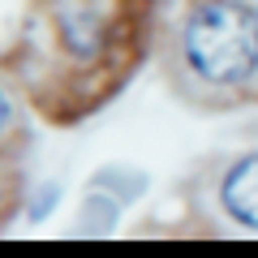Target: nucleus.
Here are the masks:
<instances>
[{"label": "nucleus", "instance_id": "nucleus-2", "mask_svg": "<svg viewBox=\"0 0 258 258\" xmlns=\"http://www.w3.org/2000/svg\"><path fill=\"white\" fill-rule=\"evenodd\" d=\"M220 203L237 224L258 232V155H241L237 164L224 172Z\"/></svg>", "mask_w": 258, "mask_h": 258}, {"label": "nucleus", "instance_id": "nucleus-5", "mask_svg": "<svg viewBox=\"0 0 258 258\" xmlns=\"http://www.w3.org/2000/svg\"><path fill=\"white\" fill-rule=\"evenodd\" d=\"M9 116H13V103H9V95L0 91V129L9 125Z\"/></svg>", "mask_w": 258, "mask_h": 258}, {"label": "nucleus", "instance_id": "nucleus-3", "mask_svg": "<svg viewBox=\"0 0 258 258\" xmlns=\"http://www.w3.org/2000/svg\"><path fill=\"white\" fill-rule=\"evenodd\" d=\"M60 30H64L69 52H78V56H99L103 52V22L95 18V13L64 9L60 13Z\"/></svg>", "mask_w": 258, "mask_h": 258}, {"label": "nucleus", "instance_id": "nucleus-4", "mask_svg": "<svg viewBox=\"0 0 258 258\" xmlns=\"http://www.w3.org/2000/svg\"><path fill=\"white\" fill-rule=\"evenodd\" d=\"M86 224H95V232H112V224H116V207H112V198H91L82 211V228Z\"/></svg>", "mask_w": 258, "mask_h": 258}, {"label": "nucleus", "instance_id": "nucleus-1", "mask_svg": "<svg viewBox=\"0 0 258 258\" xmlns=\"http://www.w3.org/2000/svg\"><path fill=\"white\" fill-rule=\"evenodd\" d=\"M189 69L211 86H237L258 69V9L245 0H203L181 35Z\"/></svg>", "mask_w": 258, "mask_h": 258}]
</instances>
